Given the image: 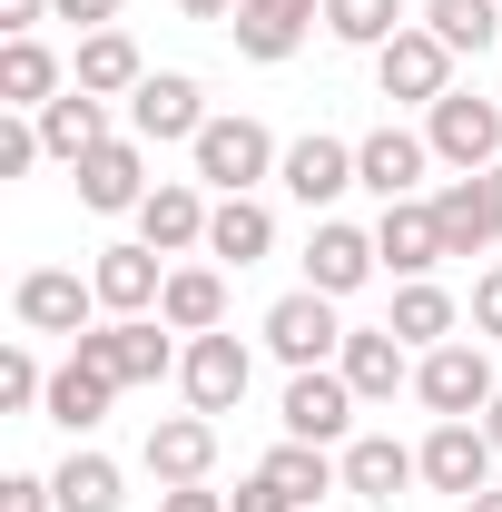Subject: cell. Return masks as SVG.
Wrapping results in <instances>:
<instances>
[{
  "instance_id": "cell-33",
  "label": "cell",
  "mask_w": 502,
  "mask_h": 512,
  "mask_svg": "<svg viewBox=\"0 0 502 512\" xmlns=\"http://www.w3.org/2000/svg\"><path fill=\"white\" fill-rule=\"evenodd\" d=\"M50 493H60V512H119L128 503V483H119L109 453H69L60 473H50Z\"/></svg>"
},
{
  "instance_id": "cell-18",
  "label": "cell",
  "mask_w": 502,
  "mask_h": 512,
  "mask_svg": "<svg viewBox=\"0 0 502 512\" xmlns=\"http://www.w3.org/2000/svg\"><path fill=\"white\" fill-rule=\"evenodd\" d=\"M138 463H148L158 483H207V473H217V414H158Z\"/></svg>"
},
{
  "instance_id": "cell-30",
  "label": "cell",
  "mask_w": 502,
  "mask_h": 512,
  "mask_svg": "<svg viewBox=\"0 0 502 512\" xmlns=\"http://www.w3.org/2000/svg\"><path fill=\"white\" fill-rule=\"evenodd\" d=\"M60 89H69V79H60V60H50L40 40H0V109L40 119V109H50Z\"/></svg>"
},
{
  "instance_id": "cell-40",
  "label": "cell",
  "mask_w": 502,
  "mask_h": 512,
  "mask_svg": "<svg viewBox=\"0 0 502 512\" xmlns=\"http://www.w3.org/2000/svg\"><path fill=\"white\" fill-rule=\"evenodd\" d=\"M40 20H60V10H50V0H0V30H10V40H30Z\"/></svg>"
},
{
  "instance_id": "cell-34",
  "label": "cell",
  "mask_w": 502,
  "mask_h": 512,
  "mask_svg": "<svg viewBox=\"0 0 502 512\" xmlns=\"http://www.w3.org/2000/svg\"><path fill=\"white\" fill-rule=\"evenodd\" d=\"M325 30H335L345 50H384V40L414 30V20H404V0H325Z\"/></svg>"
},
{
  "instance_id": "cell-25",
  "label": "cell",
  "mask_w": 502,
  "mask_h": 512,
  "mask_svg": "<svg viewBox=\"0 0 502 512\" xmlns=\"http://www.w3.org/2000/svg\"><path fill=\"white\" fill-rule=\"evenodd\" d=\"M148 79V60H138V40L128 30H89L79 40V60H69V89H89V99H128Z\"/></svg>"
},
{
  "instance_id": "cell-37",
  "label": "cell",
  "mask_w": 502,
  "mask_h": 512,
  "mask_svg": "<svg viewBox=\"0 0 502 512\" xmlns=\"http://www.w3.org/2000/svg\"><path fill=\"white\" fill-rule=\"evenodd\" d=\"M473 335H493V345H502V266L473 276Z\"/></svg>"
},
{
  "instance_id": "cell-15",
  "label": "cell",
  "mask_w": 502,
  "mask_h": 512,
  "mask_svg": "<svg viewBox=\"0 0 502 512\" xmlns=\"http://www.w3.org/2000/svg\"><path fill=\"white\" fill-rule=\"evenodd\" d=\"M335 375L355 384V404H394V384H414V345H404L394 325H345Z\"/></svg>"
},
{
  "instance_id": "cell-14",
  "label": "cell",
  "mask_w": 502,
  "mask_h": 512,
  "mask_svg": "<svg viewBox=\"0 0 502 512\" xmlns=\"http://www.w3.org/2000/svg\"><path fill=\"white\" fill-rule=\"evenodd\" d=\"M424 168H434V138H424V128H394V119H384L375 138H355V188H375L384 207L424 188Z\"/></svg>"
},
{
  "instance_id": "cell-43",
  "label": "cell",
  "mask_w": 502,
  "mask_h": 512,
  "mask_svg": "<svg viewBox=\"0 0 502 512\" xmlns=\"http://www.w3.org/2000/svg\"><path fill=\"white\" fill-rule=\"evenodd\" d=\"M483 434H493V453H502V394H493V404H483Z\"/></svg>"
},
{
  "instance_id": "cell-24",
  "label": "cell",
  "mask_w": 502,
  "mask_h": 512,
  "mask_svg": "<svg viewBox=\"0 0 502 512\" xmlns=\"http://www.w3.org/2000/svg\"><path fill=\"white\" fill-rule=\"evenodd\" d=\"M109 404H119V375H99V365L69 345V365L50 375V404H40V414H50L60 434H99V414H109Z\"/></svg>"
},
{
  "instance_id": "cell-42",
  "label": "cell",
  "mask_w": 502,
  "mask_h": 512,
  "mask_svg": "<svg viewBox=\"0 0 502 512\" xmlns=\"http://www.w3.org/2000/svg\"><path fill=\"white\" fill-rule=\"evenodd\" d=\"M188 20H237V0H178Z\"/></svg>"
},
{
  "instance_id": "cell-28",
  "label": "cell",
  "mask_w": 502,
  "mask_h": 512,
  "mask_svg": "<svg viewBox=\"0 0 502 512\" xmlns=\"http://www.w3.org/2000/svg\"><path fill=\"white\" fill-rule=\"evenodd\" d=\"M394 335H404V345H414V355H434V345H453V325H463V306H453V296H443L434 276H404V286H394Z\"/></svg>"
},
{
  "instance_id": "cell-41",
  "label": "cell",
  "mask_w": 502,
  "mask_h": 512,
  "mask_svg": "<svg viewBox=\"0 0 502 512\" xmlns=\"http://www.w3.org/2000/svg\"><path fill=\"white\" fill-rule=\"evenodd\" d=\"M60 20H79V30H119V0H50Z\"/></svg>"
},
{
  "instance_id": "cell-1",
  "label": "cell",
  "mask_w": 502,
  "mask_h": 512,
  "mask_svg": "<svg viewBox=\"0 0 502 512\" xmlns=\"http://www.w3.org/2000/svg\"><path fill=\"white\" fill-rule=\"evenodd\" d=\"M188 158H197V188H217V197H256V178H276V138L256 119H207L188 138Z\"/></svg>"
},
{
  "instance_id": "cell-9",
  "label": "cell",
  "mask_w": 502,
  "mask_h": 512,
  "mask_svg": "<svg viewBox=\"0 0 502 512\" xmlns=\"http://www.w3.org/2000/svg\"><path fill=\"white\" fill-rule=\"evenodd\" d=\"M197 128H207V89H197L188 69H148L128 89V138L168 148V138H197Z\"/></svg>"
},
{
  "instance_id": "cell-27",
  "label": "cell",
  "mask_w": 502,
  "mask_h": 512,
  "mask_svg": "<svg viewBox=\"0 0 502 512\" xmlns=\"http://www.w3.org/2000/svg\"><path fill=\"white\" fill-rule=\"evenodd\" d=\"M158 316H168V335H217V325H227V276H217V266H168Z\"/></svg>"
},
{
  "instance_id": "cell-19",
  "label": "cell",
  "mask_w": 502,
  "mask_h": 512,
  "mask_svg": "<svg viewBox=\"0 0 502 512\" xmlns=\"http://www.w3.org/2000/svg\"><path fill=\"white\" fill-rule=\"evenodd\" d=\"M207 197H197V178H158L148 188V207H138V247H158V256H188V247H207Z\"/></svg>"
},
{
  "instance_id": "cell-2",
  "label": "cell",
  "mask_w": 502,
  "mask_h": 512,
  "mask_svg": "<svg viewBox=\"0 0 502 512\" xmlns=\"http://www.w3.org/2000/svg\"><path fill=\"white\" fill-rule=\"evenodd\" d=\"M414 394H424V414H434V424H473L502 384H493V355L453 335V345H434V355H414Z\"/></svg>"
},
{
  "instance_id": "cell-20",
  "label": "cell",
  "mask_w": 502,
  "mask_h": 512,
  "mask_svg": "<svg viewBox=\"0 0 502 512\" xmlns=\"http://www.w3.org/2000/svg\"><path fill=\"white\" fill-rule=\"evenodd\" d=\"M89 286H99V306H109V316H158L168 266H158V247H99Z\"/></svg>"
},
{
  "instance_id": "cell-23",
  "label": "cell",
  "mask_w": 502,
  "mask_h": 512,
  "mask_svg": "<svg viewBox=\"0 0 502 512\" xmlns=\"http://www.w3.org/2000/svg\"><path fill=\"white\" fill-rule=\"evenodd\" d=\"M375 256L394 266V276H434V266H443V217H434V197H394V207H384V227H375Z\"/></svg>"
},
{
  "instance_id": "cell-31",
  "label": "cell",
  "mask_w": 502,
  "mask_h": 512,
  "mask_svg": "<svg viewBox=\"0 0 502 512\" xmlns=\"http://www.w3.org/2000/svg\"><path fill=\"white\" fill-rule=\"evenodd\" d=\"M266 247H276L266 197H217V217H207V256H217V266H256Z\"/></svg>"
},
{
  "instance_id": "cell-36",
  "label": "cell",
  "mask_w": 502,
  "mask_h": 512,
  "mask_svg": "<svg viewBox=\"0 0 502 512\" xmlns=\"http://www.w3.org/2000/svg\"><path fill=\"white\" fill-rule=\"evenodd\" d=\"M0 512H60V493L40 473H0Z\"/></svg>"
},
{
  "instance_id": "cell-11",
  "label": "cell",
  "mask_w": 502,
  "mask_h": 512,
  "mask_svg": "<svg viewBox=\"0 0 502 512\" xmlns=\"http://www.w3.org/2000/svg\"><path fill=\"white\" fill-rule=\"evenodd\" d=\"M79 207L138 217V207H148V138H99V148L79 158Z\"/></svg>"
},
{
  "instance_id": "cell-6",
  "label": "cell",
  "mask_w": 502,
  "mask_h": 512,
  "mask_svg": "<svg viewBox=\"0 0 502 512\" xmlns=\"http://www.w3.org/2000/svg\"><path fill=\"white\" fill-rule=\"evenodd\" d=\"M434 217H443V256H493L502 247V168L443 178V188H434Z\"/></svg>"
},
{
  "instance_id": "cell-21",
  "label": "cell",
  "mask_w": 502,
  "mask_h": 512,
  "mask_svg": "<svg viewBox=\"0 0 502 512\" xmlns=\"http://www.w3.org/2000/svg\"><path fill=\"white\" fill-rule=\"evenodd\" d=\"M276 178H286V197H306V207H335V197L355 188V148L325 138V128H306V138L276 158Z\"/></svg>"
},
{
  "instance_id": "cell-32",
  "label": "cell",
  "mask_w": 502,
  "mask_h": 512,
  "mask_svg": "<svg viewBox=\"0 0 502 512\" xmlns=\"http://www.w3.org/2000/svg\"><path fill=\"white\" fill-rule=\"evenodd\" d=\"M424 30H434L453 60H463V50L483 60V50L502 40V0H424Z\"/></svg>"
},
{
  "instance_id": "cell-5",
  "label": "cell",
  "mask_w": 502,
  "mask_h": 512,
  "mask_svg": "<svg viewBox=\"0 0 502 512\" xmlns=\"http://www.w3.org/2000/svg\"><path fill=\"white\" fill-rule=\"evenodd\" d=\"M178 384H188V414H237L256 384V355L217 325V335H188V355H178Z\"/></svg>"
},
{
  "instance_id": "cell-12",
  "label": "cell",
  "mask_w": 502,
  "mask_h": 512,
  "mask_svg": "<svg viewBox=\"0 0 502 512\" xmlns=\"http://www.w3.org/2000/svg\"><path fill=\"white\" fill-rule=\"evenodd\" d=\"M414 463H424V483H434V493H453V503H473V493H483V483H493V434H483V424H434V434H424V444H414Z\"/></svg>"
},
{
  "instance_id": "cell-3",
  "label": "cell",
  "mask_w": 502,
  "mask_h": 512,
  "mask_svg": "<svg viewBox=\"0 0 502 512\" xmlns=\"http://www.w3.org/2000/svg\"><path fill=\"white\" fill-rule=\"evenodd\" d=\"M424 138H434V158L453 178H473V168H502V109L483 89H443L434 109H424Z\"/></svg>"
},
{
  "instance_id": "cell-10",
  "label": "cell",
  "mask_w": 502,
  "mask_h": 512,
  "mask_svg": "<svg viewBox=\"0 0 502 512\" xmlns=\"http://www.w3.org/2000/svg\"><path fill=\"white\" fill-rule=\"evenodd\" d=\"M89 306H99V286L89 276H69V266H30L20 286H10V316L30 325V335H89Z\"/></svg>"
},
{
  "instance_id": "cell-7",
  "label": "cell",
  "mask_w": 502,
  "mask_h": 512,
  "mask_svg": "<svg viewBox=\"0 0 502 512\" xmlns=\"http://www.w3.org/2000/svg\"><path fill=\"white\" fill-rule=\"evenodd\" d=\"M276 424H286L296 444H355V384L335 375V365H306V375H286V404H276Z\"/></svg>"
},
{
  "instance_id": "cell-8",
  "label": "cell",
  "mask_w": 502,
  "mask_h": 512,
  "mask_svg": "<svg viewBox=\"0 0 502 512\" xmlns=\"http://www.w3.org/2000/svg\"><path fill=\"white\" fill-rule=\"evenodd\" d=\"M158 325H168V316H109V325H89V335H79V355H89L99 375H119V394H128V384H158L168 365H178Z\"/></svg>"
},
{
  "instance_id": "cell-44",
  "label": "cell",
  "mask_w": 502,
  "mask_h": 512,
  "mask_svg": "<svg viewBox=\"0 0 502 512\" xmlns=\"http://www.w3.org/2000/svg\"><path fill=\"white\" fill-rule=\"evenodd\" d=\"M463 512H502V483H483V493H473V503H463Z\"/></svg>"
},
{
  "instance_id": "cell-22",
  "label": "cell",
  "mask_w": 502,
  "mask_h": 512,
  "mask_svg": "<svg viewBox=\"0 0 502 512\" xmlns=\"http://www.w3.org/2000/svg\"><path fill=\"white\" fill-rule=\"evenodd\" d=\"M335 463H345V493H355V503H404V483H424L414 444H394V434H355Z\"/></svg>"
},
{
  "instance_id": "cell-4",
  "label": "cell",
  "mask_w": 502,
  "mask_h": 512,
  "mask_svg": "<svg viewBox=\"0 0 502 512\" xmlns=\"http://www.w3.org/2000/svg\"><path fill=\"white\" fill-rule=\"evenodd\" d=\"M266 355H276L286 375H306V365H335V355H345V325H335V296H315V286L276 296V306H266Z\"/></svg>"
},
{
  "instance_id": "cell-26",
  "label": "cell",
  "mask_w": 502,
  "mask_h": 512,
  "mask_svg": "<svg viewBox=\"0 0 502 512\" xmlns=\"http://www.w3.org/2000/svg\"><path fill=\"white\" fill-rule=\"evenodd\" d=\"M256 473H266V483H276V493H286L296 512H306V503H325V493H345V463H335L325 444H296V434H286V444L266 453Z\"/></svg>"
},
{
  "instance_id": "cell-38",
  "label": "cell",
  "mask_w": 502,
  "mask_h": 512,
  "mask_svg": "<svg viewBox=\"0 0 502 512\" xmlns=\"http://www.w3.org/2000/svg\"><path fill=\"white\" fill-rule=\"evenodd\" d=\"M227 512H296V503H286V493H276V483H266V473H247V483H237V493H227Z\"/></svg>"
},
{
  "instance_id": "cell-29",
  "label": "cell",
  "mask_w": 502,
  "mask_h": 512,
  "mask_svg": "<svg viewBox=\"0 0 502 512\" xmlns=\"http://www.w3.org/2000/svg\"><path fill=\"white\" fill-rule=\"evenodd\" d=\"M99 138H109V99H89V89H60V99L40 109V148H50L60 168H79Z\"/></svg>"
},
{
  "instance_id": "cell-17",
  "label": "cell",
  "mask_w": 502,
  "mask_h": 512,
  "mask_svg": "<svg viewBox=\"0 0 502 512\" xmlns=\"http://www.w3.org/2000/svg\"><path fill=\"white\" fill-rule=\"evenodd\" d=\"M315 20H325V0H237V20H227V30H237V50H247V60H296V50H306V30Z\"/></svg>"
},
{
  "instance_id": "cell-35",
  "label": "cell",
  "mask_w": 502,
  "mask_h": 512,
  "mask_svg": "<svg viewBox=\"0 0 502 512\" xmlns=\"http://www.w3.org/2000/svg\"><path fill=\"white\" fill-rule=\"evenodd\" d=\"M30 404H50V375H40L30 345H10L0 355V414H30Z\"/></svg>"
},
{
  "instance_id": "cell-16",
  "label": "cell",
  "mask_w": 502,
  "mask_h": 512,
  "mask_svg": "<svg viewBox=\"0 0 502 512\" xmlns=\"http://www.w3.org/2000/svg\"><path fill=\"white\" fill-rule=\"evenodd\" d=\"M375 266H384V256H375V227L315 217V237H306V286H315V296H355Z\"/></svg>"
},
{
  "instance_id": "cell-39",
  "label": "cell",
  "mask_w": 502,
  "mask_h": 512,
  "mask_svg": "<svg viewBox=\"0 0 502 512\" xmlns=\"http://www.w3.org/2000/svg\"><path fill=\"white\" fill-rule=\"evenodd\" d=\"M158 512H227V493H207V483H168Z\"/></svg>"
},
{
  "instance_id": "cell-13",
  "label": "cell",
  "mask_w": 502,
  "mask_h": 512,
  "mask_svg": "<svg viewBox=\"0 0 502 512\" xmlns=\"http://www.w3.org/2000/svg\"><path fill=\"white\" fill-rule=\"evenodd\" d=\"M375 89L384 99H414V109H434L443 89H453V50H443L434 30H394L375 50Z\"/></svg>"
}]
</instances>
